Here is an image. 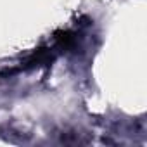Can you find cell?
<instances>
[{"label": "cell", "instance_id": "cell-2", "mask_svg": "<svg viewBox=\"0 0 147 147\" xmlns=\"http://www.w3.org/2000/svg\"><path fill=\"white\" fill-rule=\"evenodd\" d=\"M75 43H76V35L71 33V31H61L55 35V47L61 50L75 47Z\"/></svg>", "mask_w": 147, "mask_h": 147}, {"label": "cell", "instance_id": "cell-1", "mask_svg": "<svg viewBox=\"0 0 147 147\" xmlns=\"http://www.w3.org/2000/svg\"><path fill=\"white\" fill-rule=\"evenodd\" d=\"M52 61H54V50L52 49H38L28 57V61L23 67H40V66L50 64Z\"/></svg>", "mask_w": 147, "mask_h": 147}]
</instances>
